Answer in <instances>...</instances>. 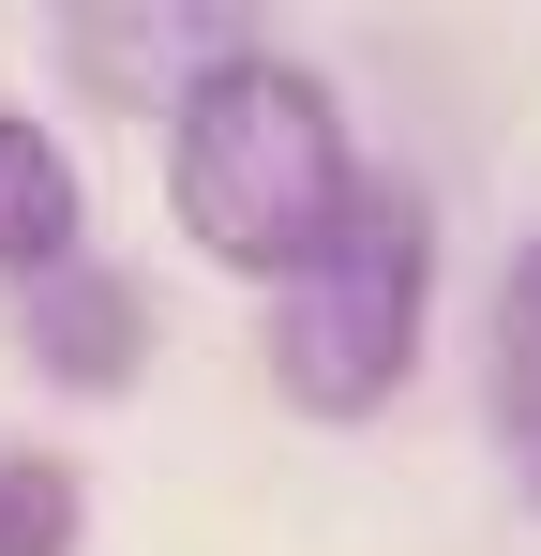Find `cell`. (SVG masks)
Masks as SVG:
<instances>
[{
    "label": "cell",
    "instance_id": "1",
    "mask_svg": "<svg viewBox=\"0 0 541 556\" xmlns=\"http://www.w3.org/2000/svg\"><path fill=\"white\" fill-rule=\"evenodd\" d=\"M166 195H180V241H196V256L286 286L347 226V195H361L331 76H301L286 46H241V61H211L196 91H166Z\"/></svg>",
    "mask_w": 541,
    "mask_h": 556
},
{
    "label": "cell",
    "instance_id": "6",
    "mask_svg": "<svg viewBox=\"0 0 541 556\" xmlns=\"http://www.w3.org/2000/svg\"><path fill=\"white\" fill-rule=\"evenodd\" d=\"M76 527H90L76 466L61 452H0V556H76Z\"/></svg>",
    "mask_w": 541,
    "mask_h": 556
},
{
    "label": "cell",
    "instance_id": "2",
    "mask_svg": "<svg viewBox=\"0 0 541 556\" xmlns=\"http://www.w3.org/2000/svg\"><path fill=\"white\" fill-rule=\"evenodd\" d=\"M422 301H437V211L406 181H361L347 226L270 286V391L301 421H376L422 362Z\"/></svg>",
    "mask_w": 541,
    "mask_h": 556
},
{
    "label": "cell",
    "instance_id": "3",
    "mask_svg": "<svg viewBox=\"0 0 541 556\" xmlns=\"http://www.w3.org/2000/svg\"><path fill=\"white\" fill-rule=\"evenodd\" d=\"M15 346L61 376V391H121V376L151 362V301H136L121 271H90V256H76V271L15 286Z\"/></svg>",
    "mask_w": 541,
    "mask_h": 556
},
{
    "label": "cell",
    "instance_id": "5",
    "mask_svg": "<svg viewBox=\"0 0 541 556\" xmlns=\"http://www.w3.org/2000/svg\"><path fill=\"white\" fill-rule=\"evenodd\" d=\"M496 437H512V466H527V496H541V241L496 286Z\"/></svg>",
    "mask_w": 541,
    "mask_h": 556
},
{
    "label": "cell",
    "instance_id": "4",
    "mask_svg": "<svg viewBox=\"0 0 541 556\" xmlns=\"http://www.w3.org/2000/svg\"><path fill=\"white\" fill-rule=\"evenodd\" d=\"M76 226H90V195H76V166H61V136H46L30 105H0V271L15 286L76 271Z\"/></svg>",
    "mask_w": 541,
    "mask_h": 556
}]
</instances>
